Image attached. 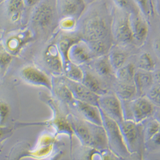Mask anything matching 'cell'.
<instances>
[{
	"instance_id": "22",
	"label": "cell",
	"mask_w": 160,
	"mask_h": 160,
	"mask_svg": "<svg viewBox=\"0 0 160 160\" xmlns=\"http://www.w3.org/2000/svg\"><path fill=\"white\" fill-rule=\"evenodd\" d=\"M74 129L81 140L87 145H90L91 140L90 128L82 123H74Z\"/></svg>"
},
{
	"instance_id": "36",
	"label": "cell",
	"mask_w": 160,
	"mask_h": 160,
	"mask_svg": "<svg viewBox=\"0 0 160 160\" xmlns=\"http://www.w3.org/2000/svg\"><path fill=\"white\" fill-rule=\"evenodd\" d=\"M39 1L40 0H24L25 5L29 7H32L37 5L39 2Z\"/></svg>"
},
{
	"instance_id": "33",
	"label": "cell",
	"mask_w": 160,
	"mask_h": 160,
	"mask_svg": "<svg viewBox=\"0 0 160 160\" xmlns=\"http://www.w3.org/2000/svg\"><path fill=\"white\" fill-rule=\"evenodd\" d=\"M8 108L7 106L2 102H0V116H1V118L2 119V121L6 118V117L8 115Z\"/></svg>"
},
{
	"instance_id": "12",
	"label": "cell",
	"mask_w": 160,
	"mask_h": 160,
	"mask_svg": "<svg viewBox=\"0 0 160 160\" xmlns=\"http://www.w3.org/2000/svg\"><path fill=\"white\" fill-rule=\"evenodd\" d=\"M90 49L89 46L80 42L74 43L69 47L68 55L70 60L75 65L83 64L90 58Z\"/></svg>"
},
{
	"instance_id": "14",
	"label": "cell",
	"mask_w": 160,
	"mask_h": 160,
	"mask_svg": "<svg viewBox=\"0 0 160 160\" xmlns=\"http://www.w3.org/2000/svg\"><path fill=\"white\" fill-rule=\"evenodd\" d=\"M92 124L90 128L91 140L89 145L97 149H104L108 145L106 132L103 126Z\"/></svg>"
},
{
	"instance_id": "31",
	"label": "cell",
	"mask_w": 160,
	"mask_h": 160,
	"mask_svg": "<svg viewBox=\"0 0 160 160\" xmlns=\"http://www.w3.org/2000/svg\"><path fill=\"white\" fill-rule=\"evenodd\" d=\"M11 57L5 52H0V66L6 67L11 61Z\"/></svg>"
},
{
	"instance_id": "15",
	"label": "cell",
	"mask_w": 160,
	"mask_h": 160,
	"mask_svg": "<svg viewBox=\"0 0 160 160\" xmlns=\"http://www.w3.org/2000/svg\"><path fill=\"white\" fill-rule=\"evenodd\" d=\"M133 82L137 88V94L142 96L144 93L148 92L152 88L154 78L148 72H137Z\"/></svg>"
},
{
	"instance_id": "3",
	"label": "cell",
	"mask_w": 160,
	"mask_h": 160,
	"mask_svg": "<svg viewBox=\"0 0 160 160\" xmlns=\"http://www.w3.org/2000/svg\"><path fill=\"white\" fill-rule=\"evenodd\" d=\"M108 34L107 24L101 18H92L88 19L84 25L83 35L89 42L105 41Z\"/></svg>"
},
{
	"instance_id": "28",
	"label": "cell",
	"mask_w": 160,
	"mask_h": 160,
	"mask_svg": "<svg viewBox=\"0 0 160 160\" xmlns=\"http://www.w3.org/2000/svg\"><path fill=\"white\" fill-rule=\"evenodd\" d=\"M46 62L49 68L55 72L62 71V62L57 55H49L46 57Z\"/></svg>"
},
{
	"instance_id": "27",
	"label": "cell",
	"mask_w": 160,
	"mask_h": 160,
	"mask_svg": "<svg viewBox=\"0 0 160 160\" xmlns=\"http://www.w3.org/2000/svg\"><path fill=\"white\" fill-rule=\"evenodd\" d=\"M160 130V122L158 120L151 121L145 131V138L147 140H151V139Z\"/></svg>"
},
{
	"instance_id": "6",
	"label": "cell",
	"mask_w": 160,
	"mask_h": 160,
	"mask_svg": "<svg viewBox=\"0 0 160 160\" xmlns=\"http://www.w3.org/2000/svg\"><path fill=\"white\" fill-rule=\"evenodd\" d=\"M113 35L117 41L122 44H129L134 40L130 14L126 13L125 15L120 16L116 19L113 26Z\"/></svg>"
},
{
	"instance_id": "29",
	"label": "cell",
	"mask_w": 160,
	"mask_h": 160,
	"mask_svg": "<svg viewBox=\"0 0 160 160\" xmlns=\"http://www.w3.org/2000/svg\"><path fill=\"white\" fill-rule=\"evenodd\" d=\"M143 16H149L152 10L151 0H134Z\"/></svg>"
},
{
	"instance_id": "21",
	"label": "cell",
	"mask_w": 160,
	"mask_h": 160,
	"mask_svg": "<svg viewBox=\"0 0 160 160\" xmlns=\"http://www.w3.org/2000/svg\"><path fill=\"white\" fill-rule=\"evenodd\" d=\"M115 5L121 10L129 14H137L140 9L134 0H113Z\"/></svg>"
},
{
	"instance_id": "4",
	"label": "cell",
	"mask_w": 160,
	"mask_h": 160,
	"mask_svg": "<svg viewBox=\"0 0 160 160\" xmlns=\"http://www.w3.org/2000/svg\"><path fill=\"white\" fill-rule=\"evenodd\" d=\"M131 120L139 124L149 117L154 112L153 103L148 99L140 97L138 99L129 101Z\"/></svg>"
},
{
	"instance_id": "34",
	"label": "cell",
	"mask_w": 160,
	"mask_h": 160,
	"mask_svg": "<svg viewBox=\"0 0 160 160\" xmlns=\"http://www.w3.org/2000/svg\"><path fill=\"white\" fill-rule=\"evenodd\" d=\"M153 48L158 56L160 58V38L156 39L153 43Z\"/></svg>"
},
{
	"instance_id": "7",
	"label": "cell",
	"mask_w": 160,
	"mask_h": 160,
	"mask_svg": "<svg viewBox=\"0 0 160 160\" xmlns=\"http://www.w3.org/2000/svg\"><path fill=\"white\" fill-rule=\"evenodd\" d=\"M55 17V9L48 2L39 4L33 16V22L38 28L46 29L52 24Z\"/></svg>"
},
{
	"instance_id": "1",
	"label": "cell",
	"mask_w": 160,
	"mask_h": 160,
	"mask_svg": "<svg viewBox=\"0 0 160 160\" xmlns=\"http://www.w3.org/2000/svg\"><path fill=\"white\" fill-rule=\"evenodd\" d=\"M101 112L102 118V125L107 135L108 145H111L113 150L120 156H126L129 154V152L124 142L119 124L106 115L101 110Z\"/></svg>"
},
{
	"instance_id": "8",
	"label": "cell",
	"mask_w": 160,
	"mask_h": 160,
	"mask_svg": "<svg viewBox=\"0 0 160 160\" xmlns=\"http://www.w3.org/2000/svg\"><path fill=\"white\" fill-rule=\"evenodd\" d=\"M84 0H60V10L64 18L78 19L85 9Z\"/></svg>"
},
{
	"instance_id": "23",
	"label": "cell",
	"mask_w": 160,
	"mask_h": 160,
	"mask_svg": "<svg viewBox=\"0 0 160 160\" xmlns=\"http://www.w3.org/2000/svg\"><path fill=\"white\" fill-rule=\"evenodd\" d=\"M94 69L98 75L101 76H108L111 74L112 68L108 58H102L95 63Z\"/></svg>"
},
{
	"instance_id": "5",
	"label": "cell",
	"mask_w": 160,
	"mask_h": 160,
	"mask_svg": "<svg viewBox=\"0 0 160 160\" xmlns=\"http://www.w3.org/2000/svg\"><path fill=\"white\" fill-rule=\"evenodd\" d=\"M118 124L129 152H135L137 151L139 138L137 124L131 119H124Z\"/></svg>"
},
{
	"instance_id": "18",
	"label": "cell",
	"mask_w": 160,
	"mask_h": 160,
	"mask_svg": "<svg viewBox=\"0 0 160 160\" xmlns=\"http://www.w3.org/2000/svg\"><path fill=\"white\" fill-rule=\"evenodd\" d=\"M135 67L132 63L124 65L121 68L117 70L116 76L121 82L131 83L133 81L135 74Z\"/></svg>"
},
{
	"instance_id": "16",
	"label": "cell",
	"mask_w": 160,
	"mask_h": 160,
	"mask_svg": "<svg viewBox=\"0 0 160 160\" xmlns=\"http://www.w3.org/2000/svg\"><path fill=\"white\" fill-rule=\"evenodd\" d=\"M117 96L123 101H132L137 94V88L135 84L131 83L122 82L116 88Z\"/></svg>"
},
{
	"instance_id": "11",
	"label": "cell",
	"mask_w": 160,
	"mask_h": 160,
	"mask_svg": "<svg viewBox=\"0 0 160 160\" xmlns=\"http://www.w3.org/2000/svg\"><path fill=\"white\" fill-rule=\"evenodd\" d=\"M76 104L79 112L91 124L103 126L101 112L98 106L79 100L76 101Z\"/></svg>"
},
{
	"instance_id": "9",
	"label": "cell",
	"mask_w": 160,
	"mask_h": 160,
	"mask_svg": "<svg viewBox=\"0 0 160 160\" xmlns=\"http://www.w3.org/2000/svg\"><path fill=\"white\" fill-rule=\"evenodd\" d=\"M70 84L71 90L73 96L77 100L99 106V101L100 98L99 95L91 91L83 84L79 83V82L72 81Z\"/></svg>"
},
{
	"instance_id": "38",
	"label": "cell",
	"mask_w": 160,
	"mask_h": 160,
	"mask_svg": "<svg viewBox=\"0 0 160 160\" xmlns=\"http://www.w3.org/2000/svg\"><path fill=\"white\" fill-rule=\"evenodd\" d=\"M5 1V0H0V3H1V2H4Z\"/></svg>"
},
{
	"instance_id": "20",
	"label": "cell",
	"mask_w": 160,
	"mask_h": 160,
	"mask_svg": "<svg viewBox=\"0 0 160 160\" xmlns=\"http://www.w3.org/2000/svg\"><path fill=\"white\" fill-rule=\"evenodd\" d=\"M138 67L143 71L149 72L154 71L156 63L149 53L144 52L138 59Z\"/></svg>"
},
{
	"instance_id": "37",
	"label": "cell",
	"mask_w": 160,
	"mask_h": 160,
	"mask_svg": "<svg viewBox=\"0 0 160 160\" xmlns=\"http://www.w3.org/2000/svg\"><path fill=\"white\" fill-rule=\"evenodd\" d=\"M153 78L157 83L160 85V71L156 72L154 74Z\"/></svg>"
},
{
	"instance_id": "10",
	"label": "cell",
	"mask_w": 160,
	"mask_h": 160,
	"mask_svg": "<svg viewBox=\"0 0 160 160\" xmlns=\"http://www.w3.org/2000/svg\"><path fill=\"white\" fill-rule=\"evenodd\" d=\"M130 21L133 38L138 42H144L148 35L149 28L145 19L140 14H130Z\"/></svg>"
},
{
	"instance_id": "13",
	"label": "cell",
	"mask_w": 160,
	"mask_h": 160,
	"mask_svg": "<svg viewBox=\"0 0 160 160\" xmlns=\"http://www.w3.org/2000/svg\"><path fill=\"white\" fill-rule=\"evenodd\" d=\"M23 78L28 82L36 85H43L48 88L51 87L49 78L42 72L33 68H26L22 71Z\"/></svg>"
},
{
	"instance_id": "2",
	"label": "cell",
	"mask_w": 160,
	"mask_h": 160,
	"mask_svg": "<svg viewBox=\"0 0 160 160\" xmlns=\"http://www.w3.org/2000/svg\"><path fill=\"white\" fill-rule=\"evenodd\" d=\"M99 108L106 115L120 124L124 120L123 106L119 98L115 95L107 94L100 97Z\"/></svg>"
},
{
	"instance_id": "17",
	"label": "cell",
	"mask_w": 160,
	"mask_h": 160,
	"mask_svg": "<svg viewBox=\"0 0 160 160\" xmlns=\"http://www.w3.org/2000/svg\"><path fill=\"white\" fill-rule=\"evenodd\" d=\"M7 10L8 16L12 21H18L24 8V0H7Z\"/></svg>"
},
{
	"instance_id": "19",
	"label": "cell",
	"mask_w": 160,
	"mask_h": 160,
	"mask_svg": "<svg viewBox=\"0 0 160 160\" xmlns=\"http://www.w3.org/2000/svg\"><path fill=\"white\" fill-rule=\"evenodd\" d=\"M82 82L85 87H87L91 91L96 93L98 95L104 94V91L102 88L101 83L92 74L89 72H86L83 76Z\"/></svg>"
},
{
	"instance_id": "30",
	"label": "cell",
	"mask_w": 160,
	"mask_h": 160,
	"mask_svg": "<svg viewBox=\"0 0 160 160\" xmlns=\"http://www.w3.org/2000/svg\"><path fill=\"white\" fill-rule=\"evenodd\" d=\"M148 98L154 104L160 106V87H152L147 93Z\"/></svg>"
},
{
	"instance_id": "26",
	"label": "cell",
	"mask_w": 160,
	"mask_h": 160,
	"mask_svg": "<svg viewBox=\"0 0 160 160\" xmlns=\"http://www.w3.org/2000/svg\"><path fill=\"white\" fill-rule=\"evenodd\" d=\"M68 70V76L70 79L75 82H82L84 74L83 71L80 69L76 65L72 63Z\"/></svg>"
},
{
	"instance_id": "32",
	"label": "cell",
	"mask_w": 160,
	"mask_h": 160,
	"mask_svg": "<svg viewBox=\"0 0 160 160\" xmlns=\"http://www.w3.org/2000/svg\"><path fill=\"white\" fill-rule=\"evenodd\" d=\"M75 25V19L72 18H65L62 22V26L65 29H71Z\"/></svg>"
},
{
	"instance_id": "25",
	"label": "cell",
	"mask_w": 160,
	"mask_h": 160,
	"mask_svg": "<svg viewBox=\"0 0 160 160\" xmlns=\"http://www.w3.org/2000/svg\"><path fill=\"white\" fill-rule=\"evenodd\" d=\"M89 44L90 45L88 46L90 51L96 55L102 56L107 52L108 46L105 41L92 42H89Z\"/></svg>"
},
{
	"instance_id": "35",
	"label": "cell",
	"mask_w": 160,
	"mask_h": 160,
	"mask_svg": "<svg viewBox=\"0 0 160 160\" xmlns=\"http://www.w3.org/2000/svg\"><path fill=\"white\" fill-rule=\"evenodd\" d=\"M151 140H152L155 145L160 146V131L151 139Z\"/></svg>"
},
{
	"instance_id": "24",
	"label": "cell",
	"mask_w": 160,
	"mask_h": 160,
	"mask_svg": "<svg viewBox=\"0 0 160 160\" xmlns=\"http://www.w3.org/2000/svg\"><path fill=\"white\" fill-rule=\"evenodd\" d=\"M126 58V55L124 52L116 51L110 53L108 57V60L112 69L117 71L125 64Z\"/></svg>"
}]
</instances>
